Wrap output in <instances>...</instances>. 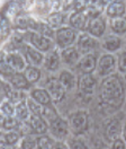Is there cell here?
Here are the masks:
<instances>
[{
    "label": "cell",
    "mask_w": 126,
    "mask_h": 149,
    "mask_svg": "<svg viewBox=\"0 0 126 149\" xmlns=\"http://www.w3.org/2000/svg\"><path fill=\"white\" fill-rule=\"evenodd\" d=\"M122 125L120 122L117 119H113L107 123L106 128H105V136L109 141H115L119 139V136L122 133Z\"/></svg>",
    "instance_id": "4fadbf2b"
},
{
    "label": "cell",
    "mask_w": 126,
    "mask_h": 149,
    "mask_svg": "<svg viewBox=\"0 0 126 149\" xmlns=\"http://www.w3.org/2000/svg\"><path fill=\"white\" fill-rule=\"evenodd\" d=\"M125 3L122 2V1H116L111 5L107 6V9H106V15L110 19L113 18H119L122 16H124L125 14Z\"/></svg>",
    "instance_id": "d6986e66"
},
{
    "label": "cell",
    "mask_w": 126,
    "mask_h": 149,
    "mask_svg": "<svg viewBox=\"0 0 126 149\" xmlns=\"http://www.w3.org/2000/svg\"><path fill=\"white\" fill-rule=\"evenodd\" d=\"M99 98L101 104L108 107L118 109L124 102V85L117 74L105 77L100 85Z\"/></svg>",
    "instance_id": "6da1fadb"
},
{
    "label": "cell",
    "mask_w": 126,
    "mask_h": 149,
    "mask_svg": "<svg viewBox=\"0 0 126 149\" xmlns=\"http://www.w3.org/2000/svg\"><path fill=\"white\" fill-rule=\"evenodd\" d=\"M116 68V59L113 54H104L100 56L97 65H96V70L99 77H107L114 72Z\"/></svg>",
    "instance_id": "277c9868"
},
{
    "label": "cell",
    "mask_w": 126,
    "mask_h": 149,
    "mask_svg": "<svg viewBox=\"0 0 126 149\" xmlns=\"http://www.w3.org/2000/svg\"><path fill=\"white\" fill-rule=\"evenodd\" d=\"M27 105H28V109L30 111V114H34V115H37V116H41L42 114V111H43V106L44 105H41L38 103H36L34 100L29 98L27 100Z\"/></svg>",
    "instance_id": "1f68e13d"
},
{
    "label": "cell",
    "mask_w": 126,
    "mask_h": 149,
    "mask_svg": "<svg viewBox=\"0 0 126 149\" xmlns=\"http://www.w3.org/2000/svg\"><path fill=\"white\" fill-rule=\"evenodd\" d=\"M29 124L32 125L33 131L36 134H44L48 130L47 122L44 121L41 116H37L34 114H30V116H29Z\"/></svg>",
    "instance_id": "e0dca14e"
},
{
    "label": "cell",
    "mask_w": 126,
    "mask_h": 149,
    "mask_svg": "<svg viewBox=\"0 0 126 149\" xmlns=\"http://www.w3.org/2000/svg\"><path fill=\"white\" fill-rule=\"evenodd\" d=\"M20 149H38L37 148V139H34L29 136L25 137L20 142Z\"/></svg>",
    "instance_id": "d6a6232c"
},
{
    "label": "cell",
    "mask_w": 126,
    "mask_h": 149,
    "mask_svg": "<svg viewBox=\"0 0 126 149\" xmlns=\"http://www.w3.org/2000/svg\"><path fill=\"white\" fill-rule=\"evenodd\" d=\"M9 31V24L7 18H5L3 16L0 15V41L7 35Z\"/></svg>",
    "instance_id": "e575fe53"
},
{
    "label": "cell",
    "mask_w": 126,
    "mask_h": 149,
    "mask_svg": "<svg viewBox=\"0 0 126 149\" xmlns=\"http://www.w3.org/2000/svg\"><path fill=\"white\" fill-rule=\"evenodd\" d=\"M83 1H84V2H86L88 6H90V5H93V3H95L97 0H83Z\"/></svg>",
    "instance_id": "ee69618b"
},
{
    "label": "cell",
    "mask_w": 126,
    "mask_h": 149,
    "mask_svg": "<svg viewBox=\"0 0 126 149\" xmlns=\"http://www.w3.org/2000/svg\"><path fill=\"white\" fill-rule=\"evenodd\" d=\"M88 16L86 14H83L82 11H75L73 13L70 18H69V23L72 26V28H75V29H87V25H88Z\"/></svg>",
    "instance_id": "5bb4252c"
},
{
    "label": "cell",
    "mask_w": 126,
    "mask_h": 149,
    "mask_svg": "<svg viewBox=\"0 0 126 149\" xmlns=\"http://www.w3.org/2000/svg\"><path fill=\"white\" fill-rule=\"evenodd\" d=\"M18 120L14 116H7L0 112V128L6 129V130L11 131L12 129L18 127Z\"/></svg>",
    "instance_id": "d4e9b609"
},
{
    "label": "cell",
    "mask_w": 126,
    "mask_h": 149,
    "mask_svg": "<svg viewBox=\"0 0 126 149\" xmlns=\"http://www.w3.org/2000/svg\"><path fill=\"white\" fill-rule=\"evenodd\" d=\"M75 32L71 27H60L55 32V42L57 47L61 49H66L72 47V44L75 42Z\"/></svg>",
    "instance_id": "3957f363"
},
{
    "label": "cell",
    "mask_w": 126,
    "mask_h": 149,
    "mask_svg": "<svg viewBox=\"0 0 126 149\" xmlns=\"http://www.w3.org/2000/svg\"><path fill=\"white\" fill-rule=\"evenodd\" d=\"M71 149H89L88 146L81 140H73L71 141Z\"/></svg>",
    "instance_id": "74e56055"
},
{
    "label": "cell",
    "mask_w": 126,
    "mask_h": 149,
    "mask_svg": "<svg viewBox=\"0 0 126 149\" xmlns=\"http://www.w3.org/2000/svg\"><path fill=\"white\" fill-rule=\"evenodd\" d=\"M120 47H122V40L114 35L107 36L102 42V47L108 52H115L117 50H119Z\"/></svg>",
    "instance_id": "7402d4cb"
},
{
    "label": "cell",
    "mask_w": 126,
    "mask_h": 149,
    "mask_svg": "<svg viewBox=\"0 0 126 149\" xmlns=\"http://www.w3.org/2000/svg\"><path fill=\"white\" fill-rule=\"evenodd\" d=\"M95 149H108V146L102 140H96L95 141Z\"/></svg>",
    "instance_id": "ab89813d"
},
{
    "label": "cell",
    "mask_w": 126,
    "mask_h": 149,
    "mask_svg": "<svg viewBox=\"0 0 126 149\" xmlns=\"http://www.w3.org/2000/svg\"><path fill=\"white\" fill-rule=\"evenodd\" d=\"M25 52H26V58L28 60V62L34 67H37V65H42L44 62V56L41 51H38L37 49L33 47H29L27 45L25 47Z\"/></svg>",
    "instance_id": "2e32d148"
},
{
    "label": "cell",
    "mask_w": 126,
    "mask_h": 149,
    "mask_svg": "<svg viewBox=\"0 0 126 149\" xmlns=\"http://www.w3.org/2000/svg\"><path fill=\"white\" fill-rule=\"evenodd\" d=\"M0 112L7 116H14L15 115V106L10 101H3L0 104Z\"/></svg>",
    "instance_id": "4dcf8cb0"
},
{
    "label": "cell",
    "mask_w": 126,
    "mask_h": 149,
    "mask_svg": "<svg viewBox=\"0 0 126 149\" xmlns=\"http://www.w3.org/2000/svg\"><path fill=\"white\" fill-rule=\"evenodd\" d=\"M111 149H126L125 141L122 139H117V140H115V141H113Z\"/></svg>",
    "instance_id": "f35d334b"
},
{
    "label": "cell",
    "mask_w": 126,
    "mask_h": 149,
    "mask_svg": "<svg viewBox=\"0 0 126 149\" xmlns=\"http://www.w3.org/2000/svg\"><path fill=\"white\" fill-rule=\"evenodd\" d=\"M63 19H64V17H63V15L61 13H53V14H51L48 16L47 22H48V25L52 28H60V26L62 25L63 22H64Z\"/></svg>",
    "instance_id": "f546056e"
},
{
    "label": "cell",
    "mask_w": 126,
    "mask_h": 149,
    "mask_svg": "<svg viewBox=\"0 0 126 149\" xmlns=\"http://www.w3.org/2000/svg\"><path fill=\"white\" fill-rule=\"evenodd\" d=\"M29 41L33 44V47L41 52H48L53 47V41L48 37L42 35L41 33H32Z\"/></svg>",
    "instance_id": "ba28073f"
},
{
    "label": "cell",
    "mask_w": 126,
    "mask_h": 149,
    "mask_svg": "<svg viewBox=\"0 0 126 149\" xmlns=\"http://www.w3.org/2000/svg\"><path fill=\"white\" fill-rule=\"evenodd\" d=\"M118 0H100V2H101V5H111V3H114V2H116Z\"/></svg>",
    "instance_id": "7bdbcfd3"
},
{
    "label": "cell",
    "mask_w": 126,
    "mask_h": 149,
    "mask_svg": "<svg viewBox=\"0 0 126 149\" xmlns=\"http://www.w3.org/2000/svg\"><path fill=\"white\" fill-rule=\"evenodd\" d=\"M30 98L41 105H48V104H51V101H52L50 94L47 93L46 89H43V88L33 89L30 92Z\"/></svg>",
    "instance_id": "ffe728a7"
},
{
    "label": "cell",
    "mask_w": 126,
    "mask_h": 149,
    "mask_svg": "<svg viewBox=\"0 0 126 149\" xmlns=\"http://www.w3.org/2000/svg\"><path fill=\"white\" fill-rule=\"evenodd\" d=\"M24 76H25V78H26L27 81L29 84H34L36 81H38L39 78H41V70L37 67H34V65L27 67L26 69H25Z\"/></svg>",
    "instance_id": "83f0119b"
},
{
    "label": "cell",
    "mask_w": 126,
    "mask_h": 149,
    "mask_svg": "<svg viewBox=\"0 0 126 149\" xmlns=\"http://www.w3.org/2000/svg\"><path fill=\"white\" fill-rule=\"evenodd\" d=\"M46 91L47 93L50 94L52 101L55 103L60 102L64 97L65 95V88L63 87V85L60 83L59 79L56 78H52L47 81V85H46Z\"/></svg>",
    "instance_id": "8992f818"
},
{
    "label": "cell",
    "mask_w": 126,
    "mask_h": 149,
    "mask_svg": "<svg viewBox=\"0 0 126 149\" xmlns=\"http://www.w3.org/2000/svg\"><path fill=\"white\" fill-rule=\"evenodd\" d=\"M95 38L90 35L89 33H82L77 38V50L81 54H88L91 50L96 47Z\"/></svg>",
    "instance_id": "9c48e42d"
},
{
    "label": "cell",
    "mask_w": 126,
    "mask_h": 149,
    "mask_svg": "<svg viewBox=\"0 0 126 149\" xmlns=\"http://www.w3.org/2000/svg\"><path fill=\"white\" fill-rule=\"evenodd\" d=\"M97 81L91 74H82L78 79V88L84 95H91L95 93Z\"/></svg>",
    "instance_id": "52a82bcc"
},
{
    "label": "cell",
    "mask_w": 126,
    "mask_h": 149,
    "mask_svg": "<svg viewBox=\"0 0 126 149\" xmlns=\"http://www.w3.org/2000/svg\"><path fill=\"white\" fill-rule=\"evenodd\" d=\"M79 58H80V53L77 50V47H69L66 49H63L62 52H61V59H62V61L65 65H75L80 60Z\"/></svg>",
    "instance_id": "9a60e30c"
},
{
    "label": "cell",
    "mask_w": 126,
    "mask_h": 149,
    "mask_svg": "<svg viewBox=\"0 0 126 149\" xmlns=\"http://www.w3.org/2000/svg\"><path fill=\"white\" fill-rule=\"evenodd\" d=\"M48 129L51 131L52 136L55 139L62 140L64 139L69 133V125L68 123L62 120L60 116H57L53 122L48 124Z\"/></svg>",
    "instance_id": "5b68a950"
},
{
    "label": "cell",
    "mask_w": 126,
    "mask_h": 149,
    "mask_svg": "<svg viewBox=\"0 0 126 149\" xmlns=\"http://www.w3.org/2000/svg\"><path fill=\"white\" fill-rule=\"evenodd\" d=\"M0 149H14L12 145H9L6 141H0Z\"/></svg>",
    "instance_id": "60d3db41"
},
{
    "label": "cell",
    "mask_w": 126,
    "mask_h": 149,
    "mask_svg": "<svg viewBox=\"0 0 126 149\" xmlns=\"http://www.w3.org/2000/svg\"><path fill=\"white\" fill-rule=\"evenodd\" d=\"M54 149H69V148H68L64 143H62V142H57V143H55Z\"/></svg>",
    "instance_id": "b9f144b4"
},
{
    "label": "cell",
    "mask_w": 126,
    "mask_h": 149,
    "mask_svg": "<svg viewBox=\"0 0 126 149\" xmlns=\"http://www.w3.org/2000/svg\"><path fill=\"white\" fill-rule=\"evenodd\" d=\"M122 133H123V137H124V141L126 142V124L124 125V128L122 130Z\"/></svg>",
    "instance_id": "f6af8a7d"
},
{
    "label": "cell",
    "mask_w": 126,
    "mask_h": 149,
    "mask_svg": "<svg viewBox=\"0 0 126 149\" xmlns=\"http://www.w3.org/2000/svg\"><path fill=\"white\" fill-rule=\"evenodd\" d=\"M19 140V133L16 131H9L3 136V141H6L9 145H15Z\"/></svg>",
    "instance_id": "836d02e7"
},
{
    "label": "cell",
    "mask_w": 126,
    "mask_h": 149,
    "mask_svg": "<svg viewBox=\"0 0 126 149\" xmlns=\"http://www.w3.org/2000/svg\"><path fill=\"white\" fill-rule=\"evenodd\" d=\"M59 80H60V83L63 85V87L66 91H71V89L74 88V86H75V78L68 70H63V71L60 72Z\"/></svg>",
    "instance_id": "603a6c76"
},
{
    "label": "cell",
    "mask_w": 126,
    "mask_h": 149,
    "mask_svg": "<svg viewBox=\"0 0 126 149\" xmlns=\"http://www.w3.org/2000/svg\"><path fill=\"white\" fill-rule=\"evenodd\" d=\"M10 83L12 85V87L16 89H26V88H28V84H29L25 78V76L18 74V72L10 77Z\"/></svg>",
    "instance_id": "484cf974"
},
{
    "label": "cell",
    "mask_w": 126,
    "mask_h": 149,
    "mask_svg": "<svg viewBox=\"0 0 126 149\" xmlns=\"http://www.w3.org/2000/svg\"><path fill=\"white\" fill-rule=\"evenodd\" d=\"M87 31L91 36L101 37L106 31V22L102 17H96L90 19L87 25Z\"/></svg>",
    "instance_id": "30bf717a"
},
{
    "label": "cell",
    "mask_w": 126,
    "mask_h": 149,
    "mask_svg": "<svg viewBox=\"0 0 126 149\" xmlns=\"http://www.w3.org/2000/svg\"><path fill=\"white\" fill-rule=\"evenodd\" d=\"M0 74H5V76H12L16 74V71L6 62V61H1L0 62Z\"/></svg>",
    "instance_id": "d590c367"
},
{
    "label": "cell",
    "mask_w": 126,
    "mask_h": 149,
    "mask_svg": "<svg viewBox=\"0 0 126 149\" xmlns=\"http://www.w3.org/2000/svg\"><path fill=\"white\" fill-rule=\"evenodd\" d=\"M5 61L8 63L16 72H20L27 68V60L17 52H11L7 54Z\"/></svg>",
    "instance_id": "8fae6325"
},
{
    "label": "cell",
    "mask_w": 126,
    "mask_h": 149,
    "mask_svg": "<svg viewBox=\"0 0 126 149\" xmlns=\"http://www.w3.org/2000/svg\"><path fill=\"white\" fill-rule=\"evenodd\" d=\"M15 116L18 121H26L30 116V111L28 109V105L26 102L20 101L16 104L15 106Z\"/></svg>",
    "instance_id": "44dd1931"
},
{
    "label": "cell",
    "mask_w": 126,
    "mask_h": 149,
    "mask_svg": "<svg viewBox=\"0 0 126 149\" xmlns=\"http://www.w3.org/2000/svg\"><path fill=\"white\" fill-rule=\"evenodd\" d=\"M97 65V59L93 54H84L78 61V69L82 74H91Z\"/></svg>",
    "instance_id": "7c38bea8"
},
{
    "label": "cell",
    "mask_w": 126,
    "mask_h": 149,
    "mask_svg": "<svg viewBox=\"0 0 126 149\" xmlns=\"http://www.w3.org/2000/svg\"><path fill=\"white\" fill-rule=\"evenodd\" d=\"M60 56L56 51H48V53L44 56V67L50 71H55L60 67Z\"/></svg>",
    "instance_id": "ac0fdd59"
},
{
    "label": "cell",
    "mask_w": 126,
    "mask_h": 149,
    "mask_svg": "<svg viewBox=\"0 0 126 149\" xmlns=\"http://www.w3.org/2000/svg\"><path fill=\"white\" fill-rule=\"evenodd\" d=\"M117 65H118V69L120 72H126V51H123L119 56H118V61H117Z\"/></svg>",
    "instance_id": "8d00e7d4"
},
{
    "label": "cell",
    "mask_w": 126,
    "mask_h": 149,
    "mask_svg": "<svg viewBox=\"0 0 126 149\" xmlns=\"http://www.w3.org/2000/svg\"><path fill=\"white\" fill-rule=\"evenodd\" d=\"M54 140L48 136L42 134L39 138H37V148L38 149H54Z\"/></svg>",
    "instance_id": "f1b7e54d"
},
{
    "label": "cell",
    "mask_w": 126,
    "mask_h": 149,
    "mask_svg": "<svg viewBox=\"0 0 126 149\" xmlns=\"http://www.w3.org/2000/svg\"><path fill=\"white\" fill-rule=\"evenodd\" d=\"M70 129L74 134H81L88 129L89 119L88 114L83 111H78L72 113L69 119Z\"/></svg>",
    "instance_id": "7a4b0ae2"
},
{
    "label": "cell",
    "mask_w": 126,
    "mask_h": 149,
    "mask_svg": "<svg viewBox=\"0 0 126 149\" xmlns=\"http://www.w3.org/2000/svg\"><path fill=\"white\" fill-rule=\"evenodd\" d=\"M125 80H126V72H125Z\"/></svg>",
    "instance_id": "bcb514c9"
},
{
    "label": "cell",
    "mask_w": 126,
    "mask_h": 149,
    "mask_svg": "<svg viewBox=\"0 0 126 149\" xmlns=\"http://www.w3.org/2000/svg\"><path fill=\"white\" fill-rule=\"evenodd\" d=\"M57 116H59V114L56 113L55 109H54L51 104L43 106V111H42V114H41V118L44 121L47 122V124H50L51 122H53Z\"/></svg>",
    "instance_id": "4316f807"
},
{
    "label": "cell",
    "mask_w": 126,
    "mask_h": 149,
    "mask_svg": "<svg viewBox=\"0 0 126 149\" xmlns=\"http://www.w3.org/2000/svg\"><path fill=\"white\" fill-rule=\"evenodd\" d=\"M109 26L110 29L117 34V35H122L126 33V19L125 18H113L109 22Z\"/></svg>",
    "instance_id": "cb8c5ba5"
}]
</instances>
